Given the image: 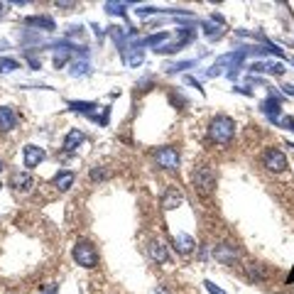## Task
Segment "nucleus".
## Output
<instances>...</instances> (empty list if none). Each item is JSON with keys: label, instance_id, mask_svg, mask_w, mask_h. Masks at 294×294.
I'll return each mask as SVG.
<instances>
[{"label": "nucleus", "instance_id": "obj_1", "mask_svg": "<svg viewBox=\"0 0 294 294\" xmlns=\"http://www.w3.org/2000/svg\"><path fill=\"white\" fill-rule=\"evenodd\" d=\"M209 135L213 142L228 145V142L233 140V135H236V120L228 118V115H216L209 123Z\"/></svg>", "mask_w": 294, "mask_h": 294}, {"label": "nucleus", "instance_id": "obj_2", "mask_svg": "<svg viewBox=\"0 0 294 294\" xmlns=\"http://www.w3.org/2000/svg\"><path fill=\"white\" fill-rule=\"evenodd\" d=\"M71 257L76 260V265L86 267V270H93L98 265V250L93 248V243H88V240H76L74 250H71Z\"/></svg>", "mask_w": 294, "mask_h": 294}, {"label": "nucleus", "instance_id": "obj_3", "mask_svg": "<svg viewBox=\"0 0 294 294\" xmlns=\"http://www.w3.org/2000/svg\"><path fill=\"white\" fill-rule=\"evenodd\" d=\"M191 184L201 196H211L216 189V172L211 167H196L191 172Z\"/></svg>", "mask_w": 294, "mask_h": 294}, {"label": "nucleus", "instance_id": "obj_4", "mask_svg": "<svg viewBox=\"0 0 294 294\" xmlns=\"http://www.w3.org/2000/svg\"><path fill=\"white\" fill-rule=\"evenodd\" d=\"M263 167H265L267 172L280 174V172H284V169H287V157H284V152H282V150H277V147H270V150H265V154H263Z\"/></svg>", "mask_w": 294, "mask_h": 294}, {"label": "nucleus", "instance_id": "obj_5", "mask_svg": "<svg viewBox=\"0 0 294 294\" xmlns=\"http://www.w3.org/2000/svg\"><path fill=\"white\" fill-rule=\"evenodd\" d=\"M154 162L162 169H179V152L174 147H159L154 152Z\"/></svg>", "mask_w": 294, "mask_h": 294}, {"label": "nucleus", "instance_id": "obj_6", "mask_svg": "<svg viewBox=\"0 0 294 294\" xmlns=\"http://www.w3.org/2000/svg\"><path fill=\"white\" fill-rule=\"evenodd\" d=\"M184 204V194H182V189H177V186H167V191L162 194V201H159V206L165 211H174V209H179Z\"/></svg>", "mask_w": 294, "mask_h": 294}, {"label": "nucleus", "instance_id": "obj_7", "mask_svg": "<svg viewBox=\"0 0 294 294\" xmlns=\"http://www.w3.org/2000/svg\"><path fill=\"white\" fill-rule=\"evenodd\" d=\"M147 255H150V260L157 263V265H167L169 263L167 245H165L162 240H150V243H147Z\"/></svg>", "mask_w": 294, "mask_h": 294}, {"label": "nucleus", "instance_id": "obj_8", "mask_svg": "<svg viewBox=\"0 0 294 294\" xmlns=\"http://www.w3.org/2000/svg\"><path fill=\"white\" fill-rule=\"evenodd\" d=\"M213 257H216L218 263H223V265H233V263L238 260V250H236V245L221 243V245L213 248Z\"/></svg>", "mask_w": 294, "mask_h": 294}, {"label": "nucleus", "instance_id": "obj_9", "mask_svg": "<svg viewBox=\"0 0 294 294\" xmlns=\"http://www.w3.org/2000/svg\"><path fill=\"white\" fill-rule=\"evenodd\" d=\"M22 159H25V167H27V169L40 167V162L44 159V150H42V147H37V145H25V150H22Z\"/></svg>", "mask_w": 294, "mask_h": 294}, {"label": "nucleus", "instance_id": "obj_10", "mask_svg": "<svg viewBox=\"0 0 294 294\" xmlns=\"http://www.w3.org/2000/svg\"><path fill=\"white\" fill-rule=\"evenodd\" d=\"M10 186H13L15 191H20V194H27L29 189L35 186V182H32L29 172H15L13 177H10Z\"/></svg>", "mask_w": 294, "mask_h": 294}, {"label": "nucleus", "instance_id": "obj_11", "mask_svg": "<svg viewBox=\"0 0 294 294\" xmlns=\"http://www.w3.org/2000/svg\"><path fill=\"white\" fill-rule=\"evenodd\" d=\"M260 111L265 113L267 118L272 120V123H280V111H282V101L275 96H270L267 101H263V106H260Z\"/></svg>", "mask_w": 294, "mask_h": 294}, {"label": "nucleus", "instance_id": "obj_12", "mask_svg": "<svg viewBox=\"0 0 294 294\" xmlns=\"http://www.w3.org/2000/svg\"><path fill=\"white\" fill-rule=\"evenodd\" d=\"M17 120H20V118H17V113H15L13 108H8V106L0 108V130H3V133L13 130V127L17 125Z\"/></svg>", "mask_w": 294, "mask_h": 294}, {"label": "nucleus", "instance_id": "obj_13", "mask_svg": "<svg viewBox=\"0 0 294 294\" xmlns=\"http://www.w3.org/2000/svg\"><path fill=\"white\" fill-rule=\"evenodd\" d=\"M74 182H76V174H74V172H56V177L52 179V184H54L59 191H69L71 186H74Z\"/></svg>", "mask_w": 294, "mask_h": 294}, {"label": "nucleus", "instance_id": "obj_14", "mask_svg": "<svg viewBox=\"0 0 294 294\" xmlns=\"http://www.w3.org/2000/svg\"><path fill=\"white\" fill-rule=\"evenodd\" d=\"M194 238L191 236H186V233H177L174 236V248H177V252H182V255H189V252L194 250Z\"/></svg>", "mask_w": 294, "mask_h": 294}, {"label": "nucleus", "instance_id": "obj_15", "mask_svg": "<svg viewBox=\"0 0 294 294\" xmlns=\"http://www.w3.org/2000/svg\"><path fill=\"white\" fill-rule=\"evenodd\" d=\"M81 142H84V133L81 130H69V135L64 138V152H74Z\"/></svg>", "mask_w": 294, "mask_h": 294}, {"label": "nucleus", "instance_id": "obj_16", "mask_svg": "<svg viewBox=\"0 0 294 294\" xmlns=\"http://www.w3.org/2000/svg\"><path fill=\"white\" fill-rule=\"evenodd\" d=\"M245 275H248L250 282H265V270H263V265H257V263H248V265H245Z\"/></svg>", "mask_w": 294, "mask_h": 294}, {"label": "nucleus", "instance_id": "obj_17", "mask_svg": "<svg viewBox=\"0 0 294 294\" xmlns=\"http://www.w3.org/2000/svg\"><path fill=\"white\" fill-rule=\"evenodd\" d=\"M25 25H29V27H44L47 32H52V29H54V20H52V17H40V15H37V17H27Z\"/></svg>", "mask_w": 294, "mask_h": 294}, {"label": "nucleus", "instance_id": "obj_18", "mask_svg": "<svg viewBox=\"0 0 294 294\" xmlns=\"http://www.w3.org/2000/svg\"><path fill=\"white\" fill-rule=\"evenodd\" d=\"M69 108L76 113H88V115H93V108H98L96 103H86V101H69Z\"/></svg>", "mask_w": 294, "mask_h": 294}, {"label": "nucleus", "instance_id": "obj_19", "mask_svg": "<svg viewBox=\"0 0 294 294\" xmlns=\"http://www.w3.org/2000/svg\"><path fill=\"white\" fill-rule=\"evenodd\" d=\"M263 71L275 74V76H282V74H284V67H282L280 61H270V64H263Z\"/></svg>", "mask_w": 294, "mask_h": 294}, {"label": "nucleus", "instance_id": "obj_20", "mask_svg": "<svg viewBox=\"0 0 294 294\" xmlns=\"http://www.w3.org/2000/svg\"><path fill=\"white\" fill-rule=\"evenodd\" d=\"M106 13L123 15V13H125V3H106Z\"/></svg>", "mask_w": 294, "mask_h": 294}, {"label": "nucleus", "instance_id": "obj_21", "mask_svg": "<svg viewBox=\"0 0 294 294\" xmlns=\"http://www.w3.org/2000/svg\"><path fill=\"white\" fill-rule=\"evenodd\" d=\"M20 69V64L15 59H0V71H15Z\"/></svg>", "mask_w": 294, "mask_h": 294}, {"label": "nucleus", "instance_id": "obj_22", "mask_svg": "<svg viewBox=\"0 0 294 294\" xmlns=\"http://www.w3.org/2000/svg\"><path fill=\"white\" fill-rule=\"evenodd\" d=\"M86 71H88V64H86V61H74V64H71V74H74V76H81Z\"/></svg>", "mask_w": 294, "mask_h": 294}, {"label": "nucleus", "instance_id": "obj_23", "mask_svg": "<svg viewBox=\"0 0 294 294\" xmlns=\"http://www.w3.org/2000/svg\"><path fill=\"white\" fill-rule=\"evenodd\" d=\"M204 29H206V35H209L211 40H218V37H223V32H221L218 27H213L211 22H206V25H204Z\"/></svg>", "mask_w": 294, "mask_h": 294}, {"label": "nucleus", "instance_id": "obj_24", "mask_svg": "<svg viewBox=\"0 0 294 294\" xmlns=\"http://www.w3.org/2000/svg\"><path fill=\"white\" fill-rule=\"evenodd\" d=\"M69 49H64V52H59V54H54V67L56 69H61L64 64H67V59H69V54H67Z\"/></svg>", "mask_w": 294, "mask_h": 294}, {"label": "nucleus", "instance_id": "obj_25", "mask_svg": "<svg viewBox=\"0 0 294 294\" xmlns=\"http://www.w3.org/2000/svg\"><path fill=\"white\" fill-rule=\"evenodd\" d=\"M106 177H108V172H106V169H101V167L91 169V179H93V182H101V179H106Z\"/></svg>", "mask_w": 294, "mask_h": 294}, {"label": "nucleus", "instance_id": "obj_26", "mask_svg": "<svg viewBox=\"0 0 294 294\" xmlns=\"http://www.w3.org/2000/svg\"><path fill=\"white\" fill-rule=\"evenodd\" d=\"M280 125L284 127V130H292V133H294V118L284 115V118H280Z\"/></svg>", "mask_w": 294, "mask_h": 294}, {"label": "nucleus", "instance_id": "obj_27", "mask_svg": "<svg viewBox=\"0 0 294 294\" xmlns=\"http://www.w3.org/2000/svg\"><path fill=\"white\" fill-rule=\"evenodd\" d=\"M204 284H206V289H209L211 294H225L223 289L218 287V284H213V282H211V280H206V282H204Z\"/></svg>", "mask_w": 294, "mask_h": 294}, {"label": "nucleus", "instance_id": "obj_28", "mask_svg": "<svg viewBox=\"0 0 294 294\" xmlns=\"http://www.w3.org/2000/svg\"><path fill=\"white\" fill-rule=\"evenodd\" d=\"M150 294H169V292H167V287L157 284V287H152V292H150Z\"/></svg>", "mask_w": 294, "mask_h": 294}, {"label": "nucleus", "instance_id": "obj_29", "mask_svg": "<svg viewBox=\"0 0 294 294\" xmlns=\"http://www.w3.org/2000/svg\"><path fill=\"white\" fill-rule=\"evenodd\" d=\"M56 292H59V284H52V287H47L42 294H56Z\"/></svg>", "mask_w": 294, "mask_h": 294}, {"label": "nucleus", "instance_id": "obj_30", "mask_svg": "<svg viewBox=\"0 0 294 294\" xmlns=\"http://www.w3.org/2000/svg\"><path fill=\"white\" fill-rule=\"evenodd\" d=\"M3 167H5V165H3V159H0V172H3Z\"/></svg>", "mask_w": 294, "mask_h": 294}, {"label": "nucleus", "instance_id": "obj_31", "mask_svg": "<svg viewBox=\"0 0 294 294\" xmlns=\"http://www.w3.org/2000/svg\"><path fill=\"white\" fill-rule=\"evenodd\" d=\"M289 61H292V64H294V56H292V59H289Z\"/></svg>", "mask_w": 294, "mask_h": 294}]
</instances>
